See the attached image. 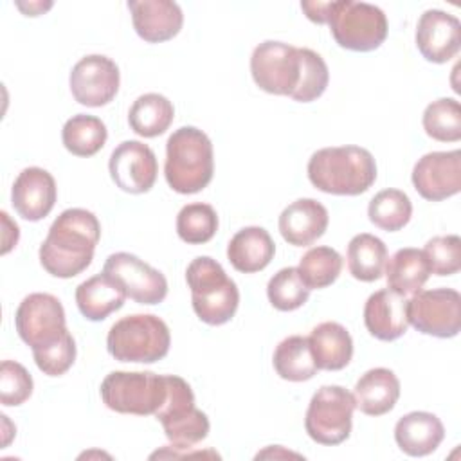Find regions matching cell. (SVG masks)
<instances>
[{"label": "cell", "instance_id": "6da1fadb", "mask_svg": "<svg viewBox=\"0 0 461 461\" xmlns=\"http://www.w3.org/2000/svg\"><path fill=\"white\" fill-rule=\"evenodd\" d=\"M101 238L97 216L86 209H65L40 245V263L54 277L70 279L86 270Z\"/></svg>", "mask_w": 461, "mask_h": 461}, {"label": "cell", "instance_id": "7a4b0ae2", "mask_svg": "<svg viewBox=\"0 0 461 461\" xmlns=\"http://www.w3.org/2000/svg\"><path fill=\"white\" fill-rule=\"evenodd\" d=\"M306 169L313 187L337 196L362 194L376 180L375 157L369 149L353 144L317 149Z\"/></svg>", "mask_w": 461, "mask_h": 461}, {"label": "cell", "instance_id": "3957f363", "mask_svg": "<svg viewBox=\"0 0 461 461\" xmlns=\"http://www.w3.org/2000/svg\"><path fill=\"white\" fill-rule=\"evenodd\" d=\"M214 173L211 139L194 126L175 130L166 142L164 176L180 194H194L209 185Z\"/></svg>", "mask_w": 461, "mask_h": 461}, {"label": "cell", "instance_id": "277c9868", "mask_svg": "<svg viewBox=\"0 0 461 461\" xmlns=\"http://www.w3.org/2000/svg\"><path fill=\"white\" fill-rule=\"evenodd\" d=\"M185 281L191 288L193 310L202 322L221 326L234 317L240 290L216 259L209 256L194 258L187 265Z\"/></svg>", "mask_w": 461, "mask_h": 461}, {"label": "cell", "instance_id": "5b68a950", "mask_svg": "<svg viewBox=\"0 0 461 461\" xmlns=\"http://www.w3.org/2000/svg\"><path fill=\"white\" fill-rule=\"evenodd\" d=\"M169 346V328L153 313L126 315L112 324L106 337V349L119 362L153 364L167 355Z\"/></svg>", "mask_w": 461, "mask_h": 461}, {"label": "cell", "instance_id": "8992f818", "mask_svg": "<svg viewBox=\"0 0 461 461\" xmlns=\"http://www.w3.org/2000/svg\"><path fill=\"white\" fill-rule=\"evenodd\" d=\"M326 23L335 41L353 52H371L387 38V16L367 2L333 0L328 2Z\"/></svg>", "mask_w": 461, "mask_h": 461}, {"label": "cell", "instance_id": "52a82bcc", "mask_svg": "<svg viewBox=\"0 0 461 461\" xmlns=\"http://www.w3.org/2000/svg\"><path fill=\"white\" fill-rule=\"evenodd\" d=\"M103 403L119 414L148 416L166 400V375L151 371H112L99 387Z\"/></svg>", "mask_w": 461, "mask_h": 461}, {"label": "cell", "instance_id": "ba28073f", "mask_svg": "<svg viewBox=\"0 0 461 461\" xmlns=\"http://www.w3.org/2000/svg\"><path fill=\"white\" fill-rule=\"evenodd\" d=\"M353 411L355 400L348 389L322 385L310 400L304 418L306 434L319 445H340L351 434Z\"/></svg>", "mask_w": 461, "mask_h": 461}, {"label": "cell", "instance_id": "9c48e42d", "mask_svg": "<svg viewBox=\"0 0 461 461\" xmlns=\"http://www.w3.org/2000/svg\"><path fill=\"white\" fill-rule=\"evenodd\" d=\"M301 49L283 41L267 40L250 56L252 79L267 94L292 97L301 79Z\"/></svg>", "mask_w": 461, "mask_h": 461}, {"label": "cell", "instance_id": "30bf717a", "mask_svg": "<svg viewBox=\"0 0 461 461\" xmlns=\"http://www.w3.org/2000/svg\"><path fill=\"white\" fill-rule=\"evenodd\" d=\"M14 326L32 351L45 349L68 333L63 304L58 297L43 292L23 297L14 315Z\"/></svg>", "mask_w": 461, "mask_h": 461}, {"label": "cell", "instance_id": "8fae6325", "mask_svg": "<svg viewBox=\"0 0 461 461\" xmlns=\"http://www.w3.org/2000/svg\"><path fill=\"white\" fill-rule=\"evenodd\" d=\"M407 319L423 335L452 339L461 330V295L454 288H432L412 294Z\"/></svg>", "mask_w": 461, "mask_h": 461}, {"label": "cell", "instance_id": "7c38bea8", "mask_svg": "<svg viewBox=\"0 0 461 461\" xmlns=\"http://www.w3.org/2000/svg\"><path fill=\"white\" fill-rule=\"evenodd\" d=\"M103 274L122 288L126 297L139 304H158L167 295V281L164 274L135 254H110L104 261Z\"/></svg>", "mask_w": 461, "mask_h": 461}, {"label": "cell", "instance_id": "4fadbf2b", "mask_svg": "<svg viewBox=\"0 0 461 461\" xmlns=\"http://www.w3.org/2000/svg\"><path fill=\"white\" fill-rule=\"evenodd\" d=\"M121 74L113 59L103 54L81 58L70 72L68 85L74 99L90 108L108 104L119 92Z\"/></svg>", "mask_w": 461, "mask_h": 461}, {"label": "cell", "instance_id": "5bb4252c", "mask_svg": "<svg viewBox=\"0 0 461 461\" xmlns=\"http://www.w3.org/2000/svg\"><path fill=\"white\" fill-rule=\"evenodd\" d=\"M418 194L429 202L447 200L461 191V151H432L418 158L411 175Z\"/></svg>", "mask_w": 461, "mask_h": 461}, {"label": "cell", "instance_id": "9a60e30c", "mask_svg": "<svg viewBox=\"0 0 461 461\" xmlns=\"http://www.w3.org/2000/svg\"><path fill=\"white\" fill-rule=\"evenodd\" d=\"M108 171L119 189L140 194L155 185L158 164L148 144L140 140H124L112 151Z\"/></svg>", "mask_w": 461, "mask_h": 461}, {"label": "cell", "instance_id": "2e32d148", "mask_svg": "<svg viewBox=\"0 0 461 461\" xmlns=\"http://www.w3.org/2000/svg\"><path fill=\"white\" fill-rule=\"evenodd\" d=\"M416 47L430 63L450 61L461 47L459 20L441 9L425 11L416 25Z\"/></svg>", "mask_w": 461, "mask_h": 461}, {"label": "cell", "instance_id": "e0dca14e", "mask_svg": "<svg viewBox=\"0 0 461 461\" xmlns=\"http://www.w3.org/2000/svg\"><path fill=\"white\" fill-rule=\"evenodd\" d=\"M58 187L54 176L43 167H25L11 187V203L27 221L43 220L54 207Z\"/></svg>", "mask_w": 461, "mask_h": 461}, {"label": "cell", "instance_id": "ac0fdd59", "mask_svg": "<svg viewBox=\"0 0 461 461\" xmlns=\"http://www.w3.org/2000/svg\"><path fill=\"white\" fill-rule=\"evenodd\" d=\"M128 9L135 32L148 43L175 38L184 23L180 5L171 0H130Z\"/></svg>", "mask_w": 461, "mask_h": 461}, {"label": "cell", "instance_id": "d6986e66", "mask_svg": "<svg viewBox=\"0 0 461 461\" xmlns=\"http://www.w3.org/2000/svg\"><path fill=\"white\" fill-rule=\"evenodd\" d=\"M364 324L375 339L384 342L405 335L409 328L405 295L391 288H382L371 294L364 306Z\"/></svg>", "mask_w": 461, "mask_h": 461}, {"label": "cell", "instance_id": "ffe728a7", "mask_svg": "<svg viewBox=\"0 0 461 461\" xmlns=\"http://www.w3.org/2000/svg\"><path fill=\"white\" fill-rule=\"evenodd\" d=\"M328 221L330 214L321 202L299 198L283 209L277 225L288 245L308 247L326 232Z\"/></svg>", "mask_w": 461, "mask_h": 461}, {"label": "cell", "instance_id": "44dd1931", "mask_svg": "<svg viewBox=\"0 0 461 461\" xmlns=\"http://www.w3.org/2000/svg\"><path fill=\"white\" fill-rule=\"evenodd\" d=\"M445 438L441 420L427 411H412L394 425V439L402 452L412 457L432 454Z\"/></svg>", "mask_w": 461, "mask_h": 461}, {"label": "cell", "instance_id": "7402d4cb", "mask_svg": "<svg viewBox=\"0 0 461 461\" xmlns=\"http://www.w3.org/2000/svg\"><path fill=\"white\" fill-rule=\"evenodd\" d=\"M355 407L367 416H382L394 409L400 398V380L387 367L366 371L353 387Z\"/></svg>", "mask_w": 461, "mask_h": 461}, {"label": "cell", "instance_id": "603a6c76", "mask_svg": "<svg viewBox=\"0 0 461 461\" xmlns=\"http://www.w3.org/2000/svg\"><path fill=\"white\" fill-rule=\"evenodd\" d=\"M276 243L268 230L263 227H245L238 230L229 245H227V258L230 265L243 274H254L268 267L274 259Z\"/></svg>", "mask_w": 461, "mask_h": 461}, {"label": "cell", "instance_id": "cb8c5ba5", "mask_svg": "<svg viewBox=\"0 0 461 461\" xmlns=\"http://www.w3.org/2000/svg\"><path fill=\"white\" fill-rule=\"evenodd\" d=\"M308 344L319 369L340 371L351 362L353 339L339 322L326 321L317 324L308 337Z\"/></svg>", "mask_w": 461, "mask_h": 461}, {"label": "cell", "instance_id": "d4e9b609", "mask_svg": "<svg viewBox=\"0 0 461 461\" xmlns=\"http://www.w3.org/2000/svg\"><path fill=\"white\" fill-rule=\"evenodd\" d=\"M126 294L108 276L97 274L76 288V304L86 321H104L110 313L122 308Z\"/></svg>", "mask_w": 461, "mask_h": 461}, {"label": "cell", "instance_id": "484cf974", "mask_svg": "<svg viewBox=\"0 0 461 461\" xmlns=\"http://www.w3.org/2000/svg\"><path fill=\"white\" fill-rule=\"evenodd\" d=\"M387 286L402 295H412L423 288L430 276L429 263L423 250L414 247H405L396 250L384 268Z\"/></svg>", "mask_w": 461, "mask_h": 461}, {"label": "cell", "instance_id": "4316f807", "mask_svg": "<svg viewBox=\"0 0 461 461\" xmlns=\"http://www.w3.org/2000/svg\"><path fill=\"white\" fill-rule=\"evenodd\" d=\"M173 119V103L166 95L155 92L139 95L128 112L130 128L144 139L162 135L171 126Z\"/></svg>", "mask_w": 461, "mask_h": 461}, {"label": "cell", "instance_id": "83f0119b", "mask_svg": "<svg viewBox=\"0 0 461 461\" xmlns=\"http://www.w3.org/2000/svg\"><path fill=\"white\" fill-rule=\"evenodd\" d=\"M348 268L349 274L364 283L376 281L384 276L385 261H387V247L385 243L369 234V232H360L351 238L348 243Z\"/></svg>", "mask_w": 461, "mask_h": 461}, {"label": "cell", "instance_id": "f1b7e54d", "mask_svg": "<svg viewBox=\"0 0 461 461\" xmlns=\"http://www.w3.org/2000/svg\"><path fill=\"white\" fill-rule=\"evenodd\" d=\"M276 373L288 382H306L313 378L319 371L308 337L303 335H290L283 339L272 357Z\"/></svg>", "mask_w": 461, "mask_h": 461}, {"label": "cell", "instance_id": "f546056e", "mask_svg": "<svg viewBox=\"0 0 461 461\" xmlns=\"http://www.w3.org/2000/svg\"><path fill=\"white\" fill-rule=\"evenodd\" d=\"M108 130L104 122L88 113L72 115L61 130V140L67 151L76 157H92L95 155L106 142Z\"/></svg>", "mask_w": 461, "mask_h": 461}, {"label": "cell", "instance_id": "4dcf8cb0", "mask_svg": "<svg viewBox=\"0 0 461 461\" xmlns=\"http://www.w3.org/2000/svg\"><path fill=\"white\" fill-rule=\"evenodd\" d=\"M369 221L387 232L403 229L412 216L411 198L400 189H384L376 193L367 207Z\"/></svg>", "mask_w": 461, "mask_h": 461}, {"label": "cell", "instance_id": "1f68e13d", "mask_svg": "<svg viewBox=\"0 0 461 461\" xmlns=\"http://www.w3.org/2000/svg\"><path fill=\"white\" fill-rule=\"evenodd\" d=\"M301 279L310 290H321L337 281L342 270V256L326 245L310 249L297 267Z\"/></svg>", "mask_w": 461, "mask_h": 461}, {"label": "cell", "instance_id": "d6a6232c", "mask_svg": "<svg viewBox=\"0 0 461 461\" xmlns=\"http://www.w3.org/2000/svg\"><path fill=\"white\" fill-rule=\"evenodd\" d=\"M425 133L439 142H457L461 139V104L452 97H441L427 104L423 112Z\"/></svg>", "mask_w": 461, "mask_h": 461}, {"label": "cell", "instance_id": "836d02e7", "mask_svg": "<svg viewBox=\"0 0 461 461\" xmlns=\"http://www.w3.org/2000/svg\"><path fill=\"white\" fill-rule=\"evenodd\" d=\"M218 230V214L212 205L194 202L184 205L176 214V234L189 245H200L212 240Z\"/></svg>", "mask_w": 461, "mask_h": 461}, {"label": "cell", "instance_id": "e575fe53", "mask_svg": "<svg viewBox=\"0 0 461 461\" xmlns=\"http://www.w3.org/2000/svg\"><path fill=\"white\" fill-rule=\"evenodd\" d=\"M267 295L276 310L294 312L308 301L310 288L301 279L297 267H286L270 277L267 285Z\"/></svg>", "mask_w": 461, "mask_h": 461}, {"label": "cell", "instance_id": "d590c367", "mask_svg": "<svg viewBox=\"0 0 461 461\" xmlns=\"http://www.w3.org/2000/svg\"><path fill=\"white\" fill-rule=\"evenodd\" d=\"M162 429L173 448L187 450L207 438L211 425L207 414L193 407L176 418L162 421Z\"/></svg>", "mask_w": 461, "mask_h": 461}, {"label": "cell", "instance_id": "8d00e7d4", "mask_svg": "<svg viewBox=\"0 0 461 461\" xmlns=\"http://www.w3.org/2000/svg\"><path fill=\"white\" fill-rule=\"evenodd\" d=\"M301 79L292 94V99L299 103H312L324 94L330 81V70L322 56L312 49H301Z\"/></svg>", "mask_w": 461, "mask_h": 461}, {"label": "cell", "instance_id": "74e56055", "mask_svg": "<svg viewBox=\"0 0 461 461\" xmlns=\"http://www.w3.org/2000/svg\"><path fill=\"white\" fill-rule=\"evenodd\" d=\"M425 259L430 274L452 276L461 268V238L457 234L434 236L425 243Z\"/></svg>", "mask_w": 461, "mask_h": 461}, {"label": "cell", "instance_id": "f35d334b", "mask_svg": "<svg viewBox=\"0 0 461 461\" xmlns=\"http://www.w3.org/2000/svg\"><path fill=\"white\" fill-rule=\"evenodd\" d=\"M32 376L16 360H4L0 366V402L5 407H18L32 394Z\"/></svg>", "mask_w": 461, "mask_h": 461}, {"label": "cell", "instance_id": "ab89813d", "mask_svg": "<svg viewBox=\"0 0 461 461\" xmlns=\"http://www.w3.org/2000/svg\"><path fill=\"white\" fill-rule=\"evenodd\" d=\"M32 357L38 369L43 375L61 376L72 367L76 360V340L68 331L61 340L54 342L52 346L40 351H32Z\"/></svg>", "mask_w": 461, "mask_h": 461}, {"label": "cell", "instance_id": "60d3db41", "mask_svg": "<svg viewBox=\"0 0 461 461\" xmlns=\"http://www.w3.org/2000/svg\"><path fill=\"white\" fill-rule=\"evenodd\" d=\"M0 216H2V223H4V236H2L4 238V247H2V254H7L18 243L20 230H18V225L9 220V214L5 211H2Z\"/></svg>", "mask_w": 461, "mask_h": 461}, {"label": "cell", "instance_id": "b9f144b4", "mask_svg": "<svg viewBox=\"0 0 461 461\" xmlns=\"http://www.w3.org/2000/svg\"><path fill=\"white\" fill-rule=\"evenodd\" d=\"M301 9L306 13L308 20L313 23H326V11L328 2H301Z\"/></svg>", "mask_w": 461, "mask_h": 461}, {"label": "cell", "instance_id": "7bdbcfd3", "mask_svg": "<svg viewBox=\"0 0 461 461\" xmlns=\"http://www.w3.org/2000/svg\"><path fill=\"white\" fill-rule=\"evenodd\" d=\"M16 5H18V9H22V11L25 13V16H38V14H41L43 11H47V9L52 7V4H41V2H29V5L18 2Z\"/></svg>", "mask_w": 461, "mask_h": 461}]
</instances>
